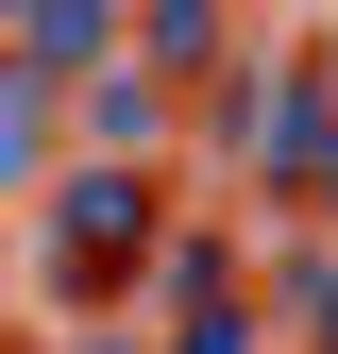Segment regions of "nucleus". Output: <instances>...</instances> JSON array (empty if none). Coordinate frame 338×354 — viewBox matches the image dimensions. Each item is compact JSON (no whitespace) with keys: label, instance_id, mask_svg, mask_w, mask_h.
Here are the masks:
<instances>
[{"label":"nucleus","instance_id":"1","mask_svg":"<svg viewBox=\"0 0 338 354\" xmlns=\"http://www.w3.org/2000/svg\"><path fill=\"white\" fill-rule=\"evenodd\" d=\"M136 253H152V169H102V152H84V169H68V203H51V270L102 304Z\"/></svg>","mask_w":338,"mask_h":354},{"label":"nucleus","instance_id":"2","mask_svg":"<svg viewBox=\"0 0 338 354\" xmlns=\"http://www.w3.org/2000/svg\"><path fill=\"white\" fill-rule=\"evenodd\" d=\"M118 51H136L152 84H186V68H220V51H237V17H203V0H152V17H118Z\"/></svg>","mask_w":338,"mask_h":354},{"label":"nucleus","instance_id":"3","mask_svg":"<svg viewBox=\"0 0 338 354\" xmlns=\"http://www.w3.org/2000/svg\"><path fill=\"white\" fill-rule=\"evenodd\" d=\"M220 136H237L254 169H271L287 136H305V68H271V84H237V102H220Z\"/></svg>","mask_w":338,"mask_h":354},{"label":"nucleus","instance_id":"4","mask_svg":"<svg viewBox=\"0 0 338 354\" xmlns=\"http://www.w3.org/2000/svg\"><path fill=\"white\" fill-rule=\"evenodd\" d=\"M84 136H118V152H152V136H169V102H152V68H102V84H84Z\"/></svg>","mask_w":338,"mask_h":354},{"label":"nucleus","instance_id":"5","mask_svg":"<svg viewBox=\"0 0 338 354\" xmlns=\"http://www.w3.org/2000/svg\"><path fill=\"white\" fill-rule=\"evenodd\" d=\"M34 152H51V84L0 68V186H34Z\"/></svg>","mask_w":338,"mask_h":354},{"label":"nucleus","instance_id":"6","mask_svg":"<svg viewBox=\"0 0 338 354\" xmlns=\"http://www.w3.org/2000/svg\"><path fill=\"white\" fill-rule=\"evenodd\" d=\"M305 304H321V354H338V253H305Z\"/></svg>","mask_w":338,"mask_h":354},{"label":"nucleus","instance_id":"7","mask_svg":"<svg viewBox=\"0 0 338 354\" xmlns=\"http://www.w3.org/2000/svg\"><path fill=\"white\" fill-rule=\"evenodd\" d=\"M84 354H152V337H84Z\"/></svg>","mask_w":338,"mask_h":354}]
</instances>
